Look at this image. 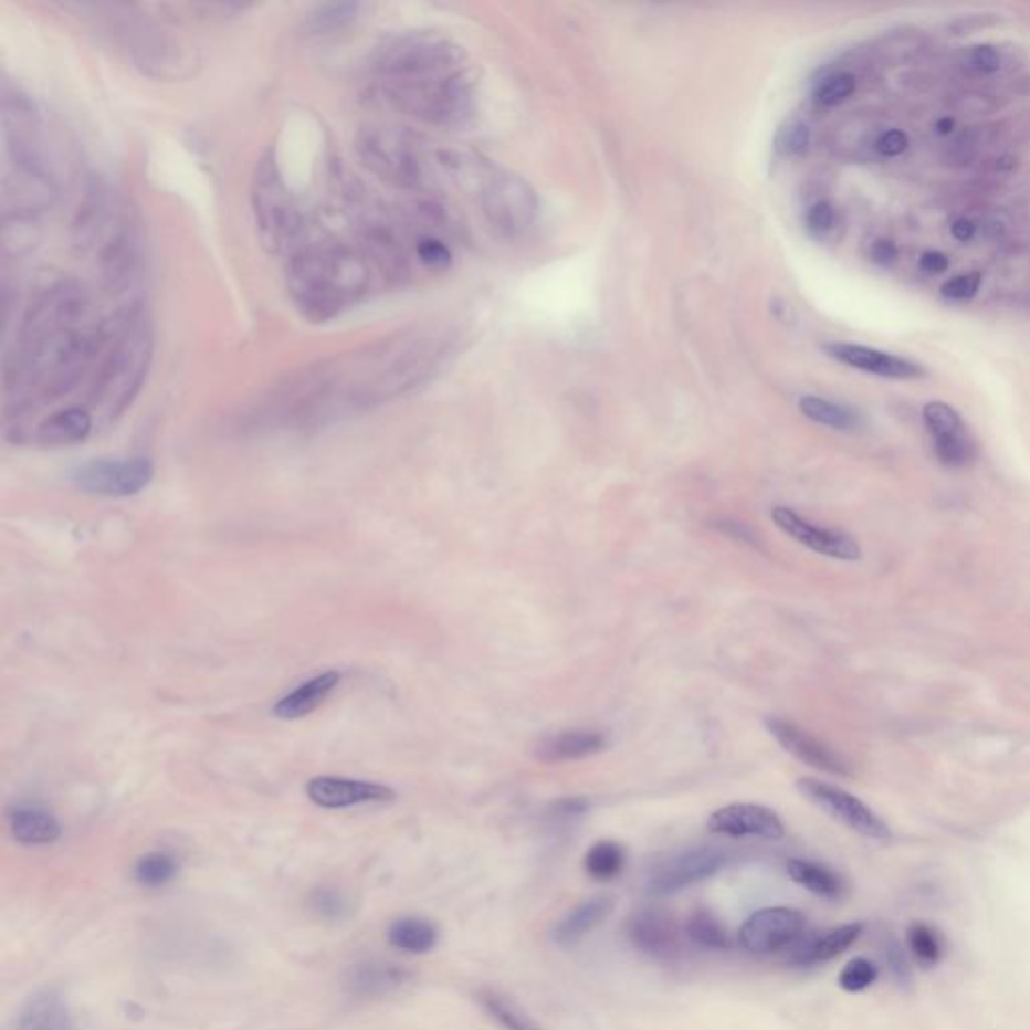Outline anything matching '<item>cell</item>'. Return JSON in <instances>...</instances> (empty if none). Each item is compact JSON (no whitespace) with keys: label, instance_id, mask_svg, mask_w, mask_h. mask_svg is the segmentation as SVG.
<instances>
[{"label":"cell","instance_id":"1","mask_svg":"<svg viewBox=\"0 0 1030 1030\" xmlns=\"http://www.w3.org/2000/svg\"><path fill=\"white\" fill-rule=\"evenodd\" d=\"M370 75L382 102L423 124L453 129L475 113L465 55L441 34L392 36L372 56Z\"/></svg>","mask_w":1030,"mask_h":1030},{"label":"cell","instance_id":"2","mask_svg":"<svg viewBox=\"0 0 1030 1030\" xmlns=\"http://www.w3.org/2000/svg\"><path fill=\"white\" fill-rule=\"evenodd\" d=\"M369 254L347 244H314L292 254L288 292L296 308L314 323L333 320L370 291Z\"/></svg>","mask_w":1030,"mask_h":1030},{"label":"cell","instance_id":"3","mask_svg":"<svg viewBox=\"0 0 1030 1030\" xmlns=\"http://www.w3.org/2000/svg\"><path fill=\"white\" fill-rule=\"evenodd\" d=\"M151 360V335L144 316L132 314L103 360L93 385V403L107 419H115L132 404L141 389Z\"/></svg>","mask_w":1030,"mask_h":1030},{"label":"cell","instance_id":"4","mask_svg":"<svg viewBox=\"0 0 1030 1030\" xmlns=\"http://www.w3.org/2000/svg\"><path fill=\"white\" fill-rule=\"evenodd\" d=\"M252 212L258 235L272 254L288 252L303 234L304 216L282 178L274 156H264L252 178Z\"/></svg>","mask_w":1030,"mask_h":1030},{"label":"cell","instance_id":"5","mask_svg":"<svg viewBox=\"0 0 1030 1030\" xmlns=\"http://www.w3.org/2000/svg\"><path fill=\"white\" fill-rule=\"evenodd\" d=\"M357 154L362 166L382 180L404 188L421 180L413 147L389 127H365L357 137Z\"/></svg>","mask_w":1030,"mask_h":1030},{"label":"cell","instance_id":"6","mask_svg":"<svg viewBox=\"0 0 1030 1030\" xmlns=\"http://www.w3.org/2000/svg\"><path fill=\"white\" fill-rule=\"evenodd\" d=\"M538 210L536 191L519 176H497L483 191V212L493 228L505 235L527 232L536 222Z\"/></svg>","mask_w":1030,"mask_h":1030},{"label":"cell","instance_id":"7","mask_svg":"<svg viewBox=\"0 0 1030 1030\" xmlns=\"http://www.w3.org/2000/svg\"><path fill=\"white\" fill-rule=\"evenodd\" d=\"M797 789L809 803H813L823 813H828L829 818L840 821L841 826L850 828L863 838L875 841H887L892 838V831L884 819L877 818L862 799L851 796L845 789L811 777L799 779Z\"/></svg>","mask_w":1030,"mask_h":1030},{"label":"cell","instance_id":"8","mask_svg":"<svg viewBox=\"0 0 1030 1030\" xmlns=\"http://www.w3.org/2000/svg\"><path fill=\"white\" fill-rule=\"evenodd\" d=\"M81 492L103 497H129L144 492L154 480V465L146 458L91 460L71 471Z\"/></svg>","mask_w":1030,"mask_h":1030},{"label":"cell","instance_id":"9","mask_svg":"<svg viewBox=\"0 0 1030 1030\" xmlns=\"http://www.w3.org/2000/svg\"><path fill=\"white\" fill-rule=\"evenodd\" d=\"M728 862V851L721 848H695L676 853L650 872L647 892L652 897L674 896L691 885L717 875Z\"/></svg>","mask_w":1030,"mask_h":1030},{"label":"cell","instance_id":"10","mask_svg":"<svg viewBox=\"0 0 1030 1030\" xmlns=\"http://www.w3.org/2000/svg\"><path fill=\"white\" fill-rule=\"evenodd\" d=\"M807 919L793 907H765L739 929V944L750 954L789 953L806 936Z\"/></svg>","mask_w":1030,"mask_h":1030},{"label":"cell","instance_id":"11","mask_svg":"<svg viewBox=\"0 0 1030 1030\" xmlns=\"http://www.w3.org/2000/svg\"><path fill=\"white\" fill-rule=\"evenodd\" d=\"M630 944L649 958L672 963L684 954V926L662 910H642L627 922Z\"/></svg>","mask_w":1030,"mask_h":1030},{"label":"cell","instance_id":"12","mask_svg":"<svg viewBox=\"0 0 1030 1030\" xmlns=\"http://www.w3.org/2000/svg\"><path fill=\"white\" fill-rule=\"evenodd\" d=\"M771 519L772 524L789 538L796 539L797 544L806 546L811 551H818L821 556L843 561H855L862 558V548L851 536L843 534L840 529L816 526L813 522H809L787 505L772 507Z\"/></svg>","mask_w":1030,"mask_h":1030},{"label":"cell","instance_id":"13","mask_svg":"<svg viewBox=\"0 0 1030 1030\" xmlns=\"http://www.w3.org/2000/svg\"><path fill=\"white\" fill-rule=\"evenodd\" d=\"M924 425L934 441L936 458L946 467H966L975 460V443L968 438L960 413L944 401H932L922 411Z\"/></svg>","mask_w":1030,"mask_h":1030},{"label":"cell","instance_id":"14","mask_svg":"<svg viewBox=\"0 0 1030 1030\" xmlns=\"http://www.w3.org/2000/svg\"><path fill=\"white\" fill-rule=\"evenodd\" d=\"M765 727L771 733L772 739L777 740L789 755H793L796 759L806 763L809 767H816L819 771L831 772V775H841V777L851 775L850 765L841 755L828 747L826 743H821L818 737H813L806 728L799 727L793 721L769 717L765 718Z\"/></svg>","mask_w":1030,"mask_h":1030},{"label":"cell","instance_id":"15","mask_svg":"<svg viewBox=\"0 0 1030 1030\" xmlns=\"http://www.w3.org/2000/svg\"><path fill=\"white\" fill-rule=\"evenodd\" d=\"M706 828L711 833L727 838H759L777 841L785 835L784 819L772 809L757 803H733L721 807L708 821Z\"/></svg>","mask_w":1030,"mask_h":1030},{"label":"cell","instance_id":"16","mask_svg":"<svg viewBox=\"0 0 1030 1030\" xmlns=\"http://www.w3.org/2000/svg\"><path fill=\"white\" fill-rule=\"evenodd\" d=\"M306 796L314 806L323 809H347L365 803H389L397 793L387 785L336 775H320L308 781Z\"/></svg>","mask_w":1030,"mask_h":1030},{"label":"cell","instance_id":"17","mask_svg":"<svg viewBox=\"0 0 1030 1030\" xmlns=\"http://www.w3.org/2000/svg\"><path fill=\"white\" fill-rule=\"evenodd\" d=\"M823 348L831 359L840 360L851 369L863 370L875 377L894 379V381H916L928 375V370L918 362L902 359L880 348L851 345V343H829Z\"/></svg>","mask_w":1030,"mask_h":1030},{"label":"cell","instance_id":"18","mask_svg":"<svg viewBox=\"0 0 1030 1030\" xmlns=\"http://www.w3.org/2000/svg\"><path fill=\"white\" fill-rule=\"evenodd\" d=\"M862 922L843 924V926L821 932V934H809V936L806 934L789 950L787 964L797 966V968H813L819 964L831 963L845 950H850L851 946L862 938Z\"/></svg>","mask_w":1030,"mask_h":1030},{"label":"cell","instance_id":"19","mask_svg":"<svg viewBox=\"0 0 1030 1030\" xmlns=\"http://www.w3.org/2000/svg\"><path fill=\"white\" fill-rule=\"evenodd\" d=\"M606 745L608 740L600 731L568 728V731H560L556 735H549L546 739L539 740L534 755L538 761L548 763V765L582 761V759L602 753Z\"/></svg>","mask_w":1030,"mask_h":1030},{"label":"cell","instance_id":"20","mask_svg":"<svg viewBox=\"0 0 1030 1030\" xmlns=\"http://www.w3.org/2000/svg\"><path fill=\"white\" fill-rule=\"evenodd\" d=\"M11 835L24 845H46L61 838V823L55 816L36 803H14L7 809Z\"/></svg>","mask_w":1030,"mask_h":1030},{"label":"cell","instance_id":"21","mask_svg":"<svg viewBox=\"0 0 1030 1030\" xmlns=\"http://www.w3.org/2000/svg\"><path fill=\"white\" fill-rule=\"evenodd\" d=\"M340 679L343 676L335 671L316 674L313 679L298 684L288 695L282 696L272 708V715L282 721L308 717L325 703L328 696L333 695V691L340 684Z\"/></svg>","mask_w":1030,"mask_h":1030},{"label":"cell","instance_id":"22","mask_svg":"<svg viewBox=\"0 0 1030 1030\" xmlns=\"http://www.w3.org/2000/svg\"><path fill=\"white\" fill-rule=\"evenodd\" d=\"M93 431V414L81 407H67L53 414H49L41 425L36 427L34 438L46 448H65L77 445L90 438Z\"/></svg>","mask_w":1030,"mask_h":1030},{"label":"cell","instance_id":"23","mask_svg":"<svg viewBox=\"0 0 1030 1030\" xmlns=\"http://www.w3.org/2000/svg\"><path fill=\"white\" fill-rule=\"evenodd\" d=\"M614 910V897L596 896L571 910L554 928V942L564 948L576 946L593 928H598Z\"/></svg>","mask_w":1030,"mask_h":1030},{"label":"cell","instance_id":"24","mask_svg":"<svg viewBox=\"0 0 1030 1030\" xmlns=\"http://www.w3.org/2000/svg\"><path fill=\"white\" fill-rule=\"evenodd\" d=\"M785 872L797 885L823 900H841L848 892V884L835 870L823 863L791 858L785 863Z\"/></svg>","mask_w":1030,"mask_h":1030},{"label":"cell","instance_id":"25","mask_svg":"<svg viewBox=\"0 0 1030 1030\" xmlns=\"http://www.w3.org/2000/svg\"><path fill=\"white\" fill-rule=\"evenodd\" d=\"M411 975L392 964H357L347 976L348 990L359 997H381L403 986Z\"/></svg>","mask_w":1030,"mask_h":1030},{"label":"cell","instance_id":"26","mask_svg":"<svg viewBox=\"0 0 1030 1030\" xmlns=\"http://www.w3.org/2000/svg\"><path fill=\"white\" fill-rule=\"evenodd\" d=\"M17 1030H73L67 1005L53 990L34 995L19 1015Z\"/></svg>","mask_w":1030,"mask_h":1030},{"label":"cell","instance_id":"27","mask_svg":"<svg viewBox=\"0 0 1030 1030\" xmlns=\"http://www.w3.org/2000/svg\"><path fill=\"white\" fill-rule=\"evenodd\" d=\"M389 942L397 950L407 954L431 953L439 940V929L433 922L417 916L395 919L389 928Z\"/></svg>","mask_w":1030,"mask_h":1030},{"label":"cell","instance_id":"28","mask_svg":"<svg viewBox=\"0 0 1030 1030\" xmlns=\"http://www.w3.org/2000/svg\"><path fill=\"white\" fill-rule=\"evenodd\" d=\"M799 411L806 414L809 421L829 427V429H835V431H855L858 427L862 425V417L855 413L853 409L823 399V397H816V395L801 397L799 399Z\"/></svg>","mask_w":1030,"mask_h":1030},{"label":"cell","instance_id":"29","mask_svg":"<svg viewBox=\"0 0 1030 1030\" xmlns=\"http://www.w3.org/2000/svg\"><path fill=\"white\" fill-rule=\"evenodd\" d=\"M686 940L705 950H728L733 946L727 926L706 907H696L684 924Z\"/></svg>","mask_w":1030,"mask_h":1030},{"label":"cell","instance_id":"30","mask_svg":"<svg viewBox=\"0 0 1030 1030\" xmlns=\"http://www.w3.org/2000/svg\"><path fill=\"white\" fill-rule=\"evenodd\" d=\"M906 948L919 968H934L942 963L946 944L940 932L926 922H912L906 929Z\"/></svg>","mask_w":1030,"mask_h":1030},{"label":"cell","instance_id":"31","mask_svg":"<svg viewBox=\"0 0 1030 1030\" xmlns=\"http://www.w3.org/2000/svg\"><path fill=\"white\" fill-rule=\"evenodd\" d=\"M627 851L618 841H598L586 853L584 868L593 880L610 882L624 872Z\"/></svg>","mask_w":1030,"mask_h":1030},{"label":"cell","instance_id":"32","mask_svg":"<svg viewBox=\"0 0 1030 1030\" xmlns=\"http://www.w3.org/2000/svg\"><path fill=\"white\" fill-rule=\"evenodd\" d=\"M360 4L353 2H333L316 7L308 14V31L313 34H335L345 31L357 21Z\"/></svg>","mask_w":1030,"mask_h":1030},{"label":"cell","instance_id":"33","mask_svg":"<svg viewBox=\"0 0 1030 1030\" xmlns=\"http://www.w3.org/2000/svg\"><path fill=\"white\" fill-rule=\"evenodd\" d=\"M480 1002L493 1020H497L505 1030H544L527 1017L522 1008L509 998L502 997L493 990L480 992Z\"/></svg>","mask_w":1030,"mask_h":1030},{"label":"cell","instance_id":"34","mask_svg":"<svg viewBox=\"0 0 1030 1030\" xmlns=\"http://www.w3.org/2000/svg\"><path fill=\"white\" fill-rule=\"evenodd\" d=\"M176 874H178V863L171 855L161 853V851L147 853L135 863V880L146 887H161V885L169 884Z\"/></svg>","mask_w":1030,"mask_h":1030},{"label":"cell","instance_id":"35","mask_svg":"<svg viewBox=\"0 0 1030 1030\" xmlns=\"http://www.w3.org/2000/svg\"><path fill=\"white\" fill-rule=\"evenodd\" d=\"M877 978H880V968H877L872 960H868V958H853V960H850V963L841 968L838 982H840L841 988H843L845 992L858 995V992H863V990L872 988Z\"/></svg>","mask_w":1030,"mask_h":1030},{"label":"cell","instance_id":"36","mask_svg":"<svg viewBox=\"0 0 1030 1030\" xmlns=\"http://www.w3.org/2000/svg\"><path fill=\"white\" fill-rule=\"evenodd\" d=\"M855 77L851 73H835L831 77L823 78L813 93L816 102L823 107H835L840 103L850 99L855 91Z\"/></svg>","mask_w":1030,"mask_h":1030},{"label":"cell","instance_id":"37","mask_svg":"<svg viewBox=\"0 0 1030 1030\" xmlns=\"http://www.w3.org/2000/svg\"><path fill=\"white\" fill-rule=\"evenodd\" d=\"M811 132L803 122H785L775 135V147L784 156H801L809 147Z\"/></svg>","mask_w":1030,"mask_h":1030},{"label":"cell","instance_id":"38","mask_svg":"<svg viewBox=\"0 0 1030 1030\" xmlns=\"http://www.w3.org/2000/svg\"><path fill=\"white\" fill-rule=\"evenodd\" d=\"M414 252H417V258L425 264L427 269L445 270L453 260L448 244L441 242L438 238H433V235H425V238L417 240Z\"/></svg>","mask_w":1030,"mask_h":1030},{"label":"cell","instance_id":"39","mask_svg":"<svg viewBox=\"0 0 1030 1030\" xmlns=\"http://www.w3.org/2000/svg\"><path fill=\"white\" fill-rule=\"evenodd\" d=\"M982 284V274L980 272H968L954 276L948 282L942 284V296L948 301H970L978 294V288Z\"/></svg>","mask_w":1030,"mask_h":1030},{"label":"cell","instance_id":"40","mask_svg":"<svg viewBox=\"0 0 1030 1030\" xmlns=\"http://www.w3.org/2000/svg\"><path fill=\"white\" fill-rule=\"evenodd\" d=\"M1000 53L992 45H976L966 55V67L982 75L997 73L1000 69Z\"/></svg>","mask_w":1030,"mask_h":1030},{"label":"cell","instance_id":"41","mask_svg":"<svg viewBox=\"0 0 1030 1030\" xmlns=\"http://www.w3.org/2000/svg\"><path fill=\"white\" fill-rule=\"evenodd\" d=\"M721 534H725L727 538L737 539L740 544H745L747 548L763 549V542L759 538V534L753 529V527L743 524V522H737V519H718L715 524Z\"/></svg>","mask_w":1030,"mask_h":1030},{"label":"cell","instance_id":"42","mask_svg":"<svg viewBox=\"0 0 1030 1030\" xmlns=\"http://www.w3.org/2000/svg\"><path fill=\"white\" fill-rule=\"evenodd\" d=\"M835 224V210L831 203L821 200V202L813 203L807 212V228L811 230V234L823 235L828 234L829 230Z\"/></svg>","mask_w":1030,"mask_h":1030},{"label":"cell","instance_id":"43","mask_svg":"<svg viewBox=\"0 0 1030 1030\" xmlns=\"http://www.w3.org/2000/svg\"><path fill=\"white\" fill-rule=\"evenodd\" d=\"M884 958L890 973L896 978L897 985H907L912 980L907 958L902 954V948H900L897 942L892 940L890 944H885Z\"/></svg>","mask_w":1030,"mask_h":1030},{"label":"cell","instance_id":"44","mask_svg":"<svg viewBox=\"0 0 1030 1030\" xmlns=\"http://www.w3.org/2000/svg\"><path fill=\"white\" fill-rule=\"evenodd\" d=\"M910 146V137L900 129H890L877 139V151L885 157L902 156Z\"/></svg>","mask_w":1030,"mask_h":1030},{"label":"cell","instance_id":"45","mask_svg":"<svg viewBox=\"0 0 1030 1030\" xmlns=\"http://www.w3.org/2000/svg\"><path fill=\"white\" fill-rule=\"evenodd\" d=\"M313 906L316 907L318 914H323L326 918L343 916V912H345V902L333 892H318L313 897Z\"/></svg>","mask_w":1030,"mask_h":1030},{"label":"cell","instance_id":"46","mask_svg":"<svg viewBox=\"0 0 1030 1030\" xmlns=\"http://www.w3.org/2000/svg\"><path fill=\"white\" fill-rule=\"evenodd\" d=\"M897 246L892 240H877L872 246V260L880 266H890L897 260Z\"/></svg>","mask_w":1030,"mask_h":1030},{"label":"cell","instance_id":"47","mask_svg":"<svg viewBox=\"0 0 1030 1030\" xmlns=\"http://www.w3.org/2000/svg\"><path fill=\"white\" fill-rule=\"evenodd\" d=\"M919 269L928 274H944L950 269V260L942 252H924L919 258Z\"/></svg>","mask_w":1030,"mask_h":1030},{"label":"cell","instance_id":"48","mask_svg":"<svg viewBox=\"0 0 1030 1030\" xmlns=\"http://www.w3.org/2000/svg\"><path fill=\"white\" fill-rule=\"evenodd\" d=\"M975 232L976 225L973 224L970 220H966V218H960V220H956L953 224V235L956 240H960V242H970V240L975 238Z\"/></svg>","mask_w":1030,"mask_h":1030},{"label":"cell","instance_id":"49","mask_svg":"<svg viewBox=\"0 0 1030 1030\" xmlns=\"http://www.w3.org/2000/svg\"><path fill=\"white\" fill-rule=\"evenodd\" d=\"M954 122L950 117H944L938 124H936V132L940 135H950L953 134Z\"/></svg>","mask_w":1030,"mask_h":1030}]
</instances>
